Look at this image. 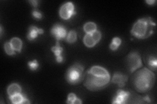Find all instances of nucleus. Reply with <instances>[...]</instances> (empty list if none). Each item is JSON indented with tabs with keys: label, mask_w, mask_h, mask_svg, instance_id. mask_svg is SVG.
I'll return each instance as SVG.
<instances>
[{
	"label": "nucleus",
	"mask_w": 157,
	"mask_h": 104,
	"mask_svg": "<svg viewBox=\"0 0 157 104\" xmlns=\"http://www.w3.org/2000/svg\"><path fill=\"white\" fill-rule=\"evenodd\" d=\"M111 81L110 74L100 66H93L85 73L83 85L91 91H101L107 87Z\"/></svg>",
	"instance_id": "1"
},
{
	"label": "nucleus",
	"mask_w": 157,
	"mask_h": 104,
	"mask_svg": "<svg viewBox=\"0 0 157 104\" xmlns=\"http://www.w3.org/2000/svg\"><path fill=\"white\" fill-rule=\"evenodd\" d=\"M84 75V66L81 63H75L67 70L66 80L70 85H77L83 81Z\"/></svg>",
	"instance_id": "4"
},
{
	"label": "nucleus",
	"mask_w": 157,
	"mask_h": 104,
	"mask_svg": "<svg viewBox=\"0 0 157 104\" xmlns=\"http://www.w3.org/2000/svg\"><path fill=\"white\" fill-rule=\"evenodd\" d=\"M4 49H5V52H6V53L9 56L15 55V53H16L15 50H14L13 48L12 47L10 42H7L5 43Z\"/></svg>",
	"instance_id": "21"
},
{
	"label": "nucleus",
	"mask_w": 157,
	"mask_h": 104,
	"mask_svg": "<svg viewBox=\"0 0 157 104\" xmlns=\"http://www.w3.org/2000/svg\"><path fill=\"white\" fill-rule=\"evenodd\" d=\"M145 61L147 64V67L152 71L156 70L157 66V59L155 56L148 55L145 57Z\"/></svg>",
	"instance_id": "13"
},
{
	"label": "nucleus",
	"mask_w": 157,
	"mask_h": 104,
	"mask_svg": "<svg viewBox=\"0 0 157 104\" xmlns=\"http://www.w3.org/2000/svg\"><path fill=\"white\" fill-rule=\"evenodd\" d=\"M28 66L29 67V69L33 71L36 70L39 66V64L36 59H35V60H33L32 61L28 62Z\"/></svg>",
	"instance_id": "22"
},
{
	"label": "nucleus",
	"mask_w": 157,
	"mask_h": 104,
	"mask_svg": "<svg viewBox=\"0 0 157 104\" xmlns=\"http://www.w3.org/2000/svg\"><path fill=\"white\" fill-rule=\"evenodd\" d=\"M126 62L128 69L130 73H133L143 66L140 53L136 51L132 52L127 56Z\"/></svg>",
	"instance_id": "5"
},
{
	"label": "nucleus",
	"mask_w": 157,
	"mask_h": 104,
	"mask_svg": "<svg viewBox=\"0 0 157 104\" xmlns=\"http://www.w3.org/2000/svg\"><path fill=\"white\" fill-rule=\"evenodd\" d=\"M29 2L34 7H37L38 3H39V2L36 1V0H32V1H29Z\"/></svg>",
	"instance_id": "25"
},
{
	"label": "nucleus",
	"mask_w": 157,
	"mask_h": 104,
	"mask_svg": "<svg viewBox=\"0 0 157 104\" xmlns=\"http://www.w3.org/2000/svg\"><path fill=\"white\" fill-rule=\"evenodd\" d=\"M10 101L12 103L14 104H22V103H30V102L28 100V99L22 95L21 93L17 94L11 96H9Z\"/></svg>",
	"instance_id": "12"
},
{
	"label": "nucleus",
	"mask_w": 157,
	"mask_h": 104,
	"mask_svg": "<svg viewBox=\"0 0 157 104\" xmlns=\"http://www.w3.org/2000/svg\"><path fill=\"white\" fill-rule=\"evenodd\" d=\"M130 93L125 91L119 89L118 90L116 94L115 97L113 100L112 103L116 104H123L128 103V100H129Z\"/></svg>",
	"instance_id": "8"
},
{
	"label": "nucleus",
	"mask_w": 157,
	"mask_h": 104,
	"mask_svg": "<svg viewBox=\"0 0 157 104\" xmlns=\"http://www.w3.org/2000/svg\"><path fill=\"white\" fill-rule=\"evenodd\" d=\"M11 43L12 47L15 50V52H18V53H21L22 49V41L21 38L18 37H13L9 41Z\"/></svg>",
	"instance_id": "15"
},
{
	"label": "nucleus",
	"mask_w": 157,
	"mask_h": 104,
	"mask_svg": "<svg viewBox=\"0 0 157 104\" xmlns=\"http://www.w3.org/2000/svg\"><path fill=\"white\" fill-rule=\"evenodd\" d=\"M51 33L58 41L66 38L67 34L66 29L62 25L58 23L52 26Z\"/></svg>",
	"instance_id": "7"
},
{
	"label": "nucleus",
	"mask_w": 157,
	"mask_h": 104,
	"mask_svg": "<svg viewBox=\"0 0 157 104\" xmlns=\"http://www.w3.org/2000/svg\"><path fill=\"white\" fill-rule=\"evenodd\" d=\"M145 2L147 4H149V5H153L155 3V0H147Z\"/></svg>",
	"instance_id": "26"
},
{
	"label": "nucleus",
	"mask_w": 157,
	"mask_h": 104,
	"mask_svg": "<svg viewBox=\"0 0 157 104\" xmlns=\"http://www.w3.org/2000/svg\"><path fill=\"white\" fill-rule=\"evenodd\" d=\"M128 76L122 73L116 72L111 79V83L117 84L120 88H123L128 81Z\"/></svg>",
	"instance_id": "9"
},
{
	"label": "nucleus",
	"mask_w": 157,
	"mask_h": 104,
	"mask_svg": "<svg viewBox=\"0 0 157 104\" xmlns=\"http://www.w3.org/2000/svg\"><path fill=\"white\" fill-rule=\"evenodd\" d=\"M63 48L60 46L59 41H56V44L55 46H52L51 48V51L55 53V56L56 57V61L58 63H62L63 61V57L62 56V53L63 52Z\"/></svg>",
	"instance_id": "11"
},
{
	"label": "nucleus",
	"mask_w": 157,
	"mask_h": 104,
	"mask_svg": "<svg viewBox=\"0 0 157 104\" xmlns=\"http://www.w3.org/2000/svg\"><path fill=\"white\" fill-rule=\"evenodd\" d=\"M91 35L97 44L100 41L101 38V33L100 31H98V30L96 31L95 32L92 33Z\"/></svg>",
	"instance_id": "23"
},
{
	"label": "nucleus",
	"mask_w": 157,
	"mask_h": 104,
	"mask_svg": "<svg viewBox=\"0 0 157 104\" xmlns=\"http://www.w3.org/2000/svg\"><path fill=\"white\" fill-rule=\"evenodd\" d=\"M155 26L156 23L151 17H144L134 23L130 33L137 38L145 39L153 34Z\"/></svg>",
	"instance_id": "3"
},
{
	"label": "nucleus",
	"mask_w": 157,
	"mask_h": 104,
	"mask_svg": "<svg viewBox=\"0 0 157 104\" xmlns=\"http://www.w3.org/2000/svg\"><path fill=\"white\" fill-rule=\"evenodd\" d=\"M67 103L69 104H81L82 101L81 99L78 98L74 93H70L67 96Z\"/></svg>",
	"instance_id": "18"
},
{
	"label": "nucleus",
	"mask_w": 157,
	"mask_h": 104,
	"mask_svg": "<svg viewBox=\"0 0 157 104\" xmlns=\"http://www.w3.org/2000/svg\"><path fill=\"white\" fill-rule=\"evenodd\" d=\"M155 82V75L148 68H143L137 71L132 77V83L136 90L141 93L151 91Z\"/></svg>",
	"instance_id": "2"
},
{
	"label": "nucleus",
	"mask_w": 157,
	"mask_h": 104,
	"mask_svg": "<svg viewBox=\"0 0 157 104\" xmlns=\"http://www.w3.org/2000/svg\"><path fill=\"white\" fill-rule=\"evenodd\" d=\"M122 40L119 37H115L113 38L112 42L109 45V48L113 51H115L119 48L120 45L121 44Z\"/></svg>",
	"instance_id": "20"
},
{
	"label": "nucleus",
	"mask_w": 157,
	"mask_h": 104,
	"mask_svg": "<svg viewBox=\"0 0 157 104\" xmlns=\"http://www.w3.org/2000/svg\"><path fill=\"white\" fill-rule=\"evenodd\" d=\"M75 14V7L72 2L63 4L59 10V15L63 20H69Z\"/></svg>",
	"instance_id": "6"
},
{
	"label": "nucleus",
	"mask_w": 157,
	"mask_h": 104,
	"mask_svg": "<svg viewBox=\"0 0 157 104\" xmlns=\"http://www.w3.org/2000/svg\"><path fill=\"white\" fill-rule=\"evenodd\" d=\"M77 38V34L75 31L71 30L67 34V37L66 38L67 42L70 44H73L76 42Z\"/></svg>",
	"instance_id": "19"
},
{
	"label": "nucleus",
	"mask_w": 157,
	"mask_h": 104,
	"mask_svg": "<svg viewBox=\"0 0 157 104\" xmlns=\"http://www.w3.org/2000/svg\"><path fill=\"white\" fill-rule=\"evenodd\" d=\"M83 43L88 48H92L94 47L97 44L96 41L94 40V38L92 37L91 34H85L84 38H83Z\"/></svg>",
	"instance_id": "16"
},
{
	"label": "nucleus",
	"mask_w": 157,
	"mask_h": 104,
	"mask_svg": "<svg viewBox=\"0 0 157 104\" xmlns=\"http://www.w3.org/2000/svg\"><path fill=\"white\" fill-rule=\"evenodd\" d=\"M83 29L86 34H92L97 31V26L94 22H88L84 25Z\"/></svg>",
	"instance_id": "17"
},
{
	"label": "nucleus",
	"mask_w": 157,
	"mask_h": 104,
	"mask_svg": "<svg viewBox=\"0 0 157 104\" xmlns=\"http://www.w3.org/2000/svg\"><path fill=\"white\" fill-rule=\"evenodd\" d=\"M44 31L43 29L38 28L36 26H32L29 27L28 32L27 34V38L29 41H34L38 37L39 34H43Z\"/></svg>",
	"instance_id": "10"
},
{
	"label": "nucleus",
	"mask_w": 157,
	"mask_h": 104,
	"mask_svg": "<svg viewBox=\"0 0 157 104\" xmlns=\"http://www.w3.org/2000/svg\"><path fill=\"white\" fill-rule=\"evenodd\" d=\"M32 16L36 19H41L43 17V14L38 10L34 9L32 12Z\"/></svg>",
	"instance_id": "24"
},
{
	"label": "nucleus",
	"mask_w": 157,
	"mask_h": 104,
	"mask_svg": "<svg viewBox=\"0 0 157 104\" xmlns=\"http://www.w3.org/2000/svg\"><path fill=\"white\" fill-rule=\"evenodd\" d=\"M7 95L9 96H11L18 93L22 92V88L18 83H12L10 85L7 89Z\"/></svg>",
	"instance_id": "14"
}]
</instances>
